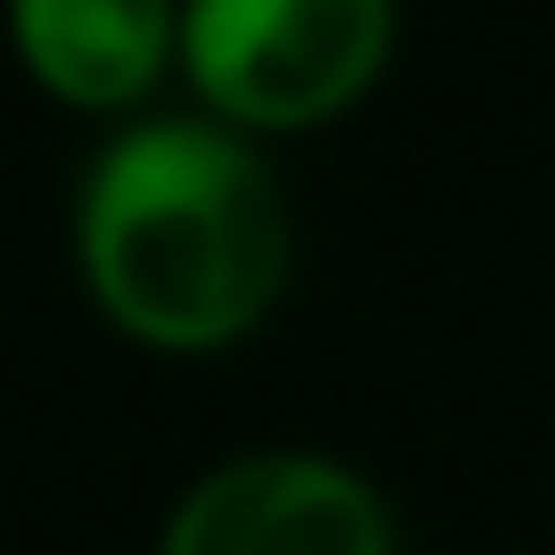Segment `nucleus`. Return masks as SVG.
I'll use <instances>...</instances> for the list:
<instances>
[{
  "mask_svg": "<svg viewBox=\"0 0 555 555\" xmlns=\"http://www.w3.org/2000/svg\"><path fill=\"white\" fill-rule=\"evenodd\" d=\"M74 270L115 335L147 351H229L278 311L295 221L261 139L212 115L106 131L74 189Z\"/></svg>",
  "mask_w": 555,
  "mask_h": 555,
  "instance_id": "1",
  "label": "nucleus"
},
{
  "mask_svg": "<svg viewBox=\"0 0 555 555\" xmlns=\"http://www.w3.org/2000/svg\"><path fill=\"white\" fill-rule=\"evenodd\" d=\"M400 0H180V74L245 139L351 115L392 66Z\"/></svg>",
  "mask_w": 555,
  "mask_h": 555,
  "instance_id": "2",
  "label": "nucleus"
},
{
  "mask_svg": "<svg viewBox=\"0 0 555 555\" xmlns=\"http://www.w3.org/2000/svg\"><path fill=\"white\" fill-rule=\"evenodd\" d=\"M156 555H392V506L327 450H245L172 499Z\"/></svg>",
  "mask_w": 555,
  "mask_h": 555,
  "instance_id": "3",
  "label": "nucleus"
},
{
  "mask_svg": "<svg viewBox=\"0 0 555 555\" xmlns=\"http://www.w3.org/2000/svg\"><path fill=\"white\" fill-rule=\"evenodd\" d=\"M9 50L74 115H139L180 74V0H9Z\"/></svg>",
  "mask_w": 555,
  "mask_h": 555,
  "instance_id": "4",
  "label": "nucleus"
}]
</instances>
